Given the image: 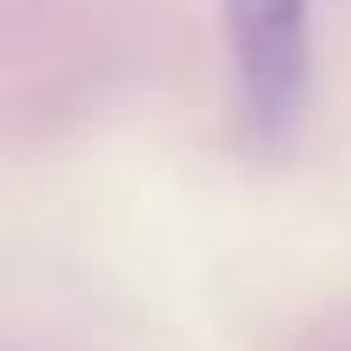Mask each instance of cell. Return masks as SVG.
<instances>
[{
  "label": "cell",
  "instance_id": "1",
  "mask_svg": "<svg viewBox=\"0 0 351 351\" xmlns=\"http://www.w3.org/2000/svg\"><path fill=\"white\" fill-rule=\"evenodd\" d=\"M304 6L311 0H223L246 106L263 129L293 117L304 88Z\"/></svg>",
  "mask_w": 351,
  "mask_h": 351
}]
</instances>
